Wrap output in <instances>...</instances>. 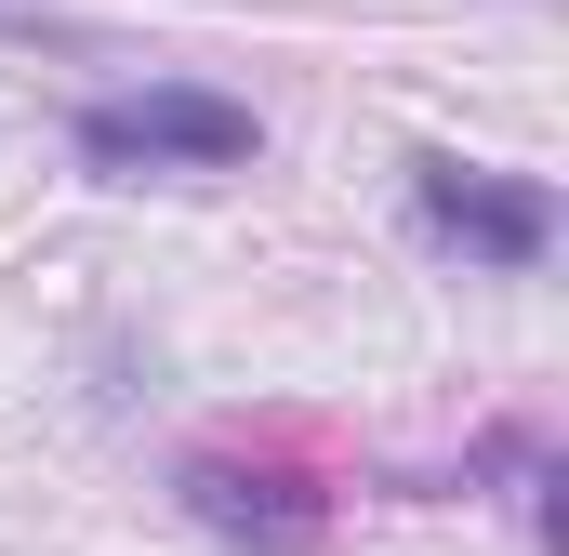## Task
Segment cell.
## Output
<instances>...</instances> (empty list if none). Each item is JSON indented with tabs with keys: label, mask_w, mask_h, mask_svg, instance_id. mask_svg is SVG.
I'll list each match as a JSON object with an SVG mask.
<instances>
[{
	"label": "cell",
	"mask_w": 569,
	"mask_h": 556,
	"mask_svg": "<svg viewBox=\"0 0 569 556\" xmlns=\"http://www.w3.org/2000/svg\"><path fill=\"white\" fill-rule=\"evenodd\" d=\"M172 490H186V517H199L212 544H239V556H305L331 530V504H318L291 464H226V450H199Z\"/></svg>",
	"instance_id": "cell-3"
},
{
	"label": "cell",
	"mask_w": 569,
	"mask_h": 556,
	"mask_svg": "<svg viewBox=\"0 0 569 556\" xmlns=\"http://www.w3.org/2000/svg\"><path fill=\"white\" fill-rule=\"evenodd\" d=\"M411 199H425L437 239H450V252H477V266H543V252H557V199H543L530 172L425 159V172H411Z\"/></svg>",
	"instance_id": "cell-2"
},
{
	"label": "cell",
	"mask_w": 569,
	"mask_h": 556,
	"mask_svg": "<svg viewBox=\"0 0 569 556\" xmlns=\"http://www.w3.org/2000/svg\"><path fill=\"white\" fill-rule=\"evenodd\" d=\"M252 107L239 93H212V80H146V93H107V107H80V159L93 172H239L252 159Z\"/></svg>",
	"instance_id": "cell-1"
}]
</instances>
